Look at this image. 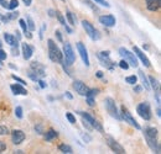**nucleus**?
<instances>
[{
    "label": "nucleus",
    "instance_id": "79ce46f5",
    "mask_svg": "<svg viewBox=\"0 0 161 154\" xmlns=\"http://www.w3.org/2000/svg\"><path fill=\"white\" fill-rule=\"evenodd\" d=\"M0 5H1L3 8H5V9H8V5H9V4H8L6 0H0Z\"/></svg>",
    "mask_w": 161,
    "mask_h": 154
},
{
    "label": "nucleus",
    "instance_id": "412c9836",
    "mask_svg": "<svg viewBox=\"0 0 161 154\" xmlns=\"http://www.w3.org/2000/svg\"><path fill=\"white\" fill-rule=\"evenodd\" d=\"M144 135L146 136V137H150V138H156V136H158V130L154 128V127H147V128H145Z\"/></svg>",
    "mask_w": 161,
    "mask_h": 154
},
{
    "label": "nucleus",
    "instance_id": "09e8293b",
    "mask_svg": "<svg viewBox=\"0 0 161 154\" xmlns=\"http://www.w3.org/2000/svg\"><path fill=\"white\" fill-rule=\"evenodd\" d=\"M56 36H57V38H58V41H62V36H61V32L57 30L56 31Z\"/></svg>",
    "mask_w": 161,
    "mask_h": 154
},
{
    "label": "nucleus",
    "instance_id": "58836bf2",
    "mask_svg": "<svg viewBox=\"0 0 161 154\" xmlns=\"http://www.w3.org/2000/svg\"><path fill=\"white\" fill-rule=\"evenodd\" d=\"M18 16H19V13L16 11V13H11V14H9L8 19H9V20H14V19H16Z\"/></svg>",
    "mask_w": 161,
    "mask_h": 154
},
{
    "label": "nucleus",
    "instance_id": "c85d7f7f",
    "mask_svg": "<svg viewBox=\"0 0 161 154\" xmlns=\"http://www.w3.org/2000/svg\"><path fill=\"white\" fill-rule=\"evenodd\" d=\"M18 6H19V1H18V0H11V1L9 3V5H8V9L13 10V9H16Z\"/></svg>",
    "mask_w": 161,
    "mask_h": 154
},
{
    "label": "nucleus",
    "instance_id": "6e6d98bb",
    "mask_svg": "<svg viewBox=\"0 0 161 154\" xmlns=\"http://www.w3.org/2000/svg\"><path fill=\"white\" fill-rule=\"evenodd\" d=\"M97 77L102 78V77H103V73H102V72H97Z\"/></svg>",
    "mask_w": 161,
    "mask_h": 154
},
{
    "label": "nucleus",
    "instance_id": "ea45409f",
    "mask_svg": "<svg viewBox=\"0 0 161 154\" xmlns=\"http://www.w3.org/2000/svg\"><path fill=\"white\" fill-rule=\"evenodd\" d=\"M5 59H6V52L0 48V60H5Z\"/></svg>",
    "mask_w": 161,
    "mask_h": 154
},
{
    "label": "nucleus",
    "instance_id": "2eb2a0df",
    "mask_svg": "<svg viewBox=\"0 0 161 154\" xmlns=\"http://www.w3.org/2000/svg\"><path fill=\"white\" fill-rule=\"evenodd\" d=\"M99 22L107 27H113L115 25V18L113 15H103L99 18Z\"/></svg>",
    "mask_w": 161,
    "mask_h": 154
},
{
    "label": "nucleus",
    "instance_id": "4be33fe9",
    "mask_svg": "<svg viewBox=\"0 0 161 154\" xmlns=\"http://www.w3.org/2000/svg\"><path fill=\"white\" fill-rule=\"evenodd\" d=\"M5 41H6V43H9L11 47L13 46H18L19 43H18V41H16V38L13 36V35H10V33H5Z\"/></svg>",
    "mask_w": 161,
    "mask_h": 154
},
{
    "label": "nucleus",
    "instance_id": "f8f14e48",
    "mask_svg": "<svg viewBox=\"0 0 161 154\" xmlns=\"http://www.w3.org/2000/svg\"><path fill=\"white\" fill-rule=\"evenodd\" d=\"M73 88H75V90H76L80 95H82V96H86L87 93L89 91V88H88L83 81H80V80H75Z\"/></svg>",
    "mask_w": 161,
    "mask_h": 154
},
{
    "label": "nucleus",
    "instance_id": "603ef678",
    "mask_svg": "<svg viewBox=\"0 0 161 154\" xmlns=\"http://www.w3.org/2000/svg\"><path fill=\"white\" fill-rule=\"evenodd\" d=\"M64 95H66V97H67V99H69V100H72V95H71L69 93H66Z\"/></svg>",
    "mask_w": 161,
    "mask_h": 154
},
{
    "label": "nucleus",
    "instance_id": "423d86ee",
    "mask_svg": "<svg viewBox=\"0 0 161 154\" xmlns=\"http://www.w3.org/2000/svg\"><path fill=\"white\" fill-rule=\"evenodd\" d=\"M63 53H64V60H66L67 65H72L76 60V56H75V52L72 49V46L67 42L63 44Z\"/></svg>",
    "mask_w": 161,
    "mask_h": 154
},
{
    "label": "nucleus",
    "instance_id": "f257e3e1",
    "mask_svg": "<svg viewBox=\"0 0 161 154\" xmlns=\"http://www.w3.org/2000/svg\"><path fill=\"white\" fill-rule=\"evenodd\" d=\"M27 75L31 78L32 80L37 81L39 79H41V78H43L46 75L45 67H43L42 64H40V63H37V62L31 63V67H30V70H29Z\"/></svg>",
    "mask_w": 161,
    "mask_h": 154
},
{
    "label": "nucleus",
    "instance_id": "9d476101",
    "mask_svg": "<svg viewBox=\"0 0 161 154\" xmlns=\"http://www.w3.org/2000/svg\"><path fill=\"white\" fill-rule=\"evenodd\" d=\"M78 114L82 116V118L83 120H86V121H88L91 125H92V127L93 128H96V130H98L99 132H103V128H102L101 123L94 118V117H92V116L89 115V114H87V112H83V111H78Z\"/></svg>",
    "mask_w": 161,
    "mask_h": 154
},
{
    "label": "nucleus",
    "instance_id": "4c0bfd02",
    "mask_svg": "<svg viewBox=\"0 0 161 154\" xmlns=\"http://www.w3.org/2000/svg\"><path fill=\"white\" fill-rule=\"evenodd\" d=\"M11 77H13V79H14V80H16V81H19V83H20V84H21V85H25V84H26V83H25V80H22V79H21V78L16 77V75H15V74H13V75H11Z\"/></svg>",
    "mask_w": 161,
    "mask_h": 154
},
{
    "label": "nucleus",
    "instance_id": "f3484780",
    "mask_svg": "<svg viewBox=\"0 0 161 154\" xmlns=\"http://www.w3.org/2000/svg\"><path fill=\"white\" fill-rule=\"evenodd\" d=\"M21 49H22V56H24L25 59H30V58H31L32 53H34V48H32L30 44L22 43V44H21Z\"/></svg>",
    "mask_w": 161,
    "mask_h": 154
},
{
    "label": "nucleus",
    "instance_id": "f704fd0d",
    "mask_svg": "<svg viewBox=\"0 0 161 154\" xmlns=\"http://www.w3.org/2000/svg\"><path fill=\"white\" fill-rule=\"evenodd\" d=\"M19 23H20L21 28H22V31H24V33L27 31V25H26V22H25V20H20L19 21Z\"/></svg>",
    "mask_w": 161,
    "mask_h": 154
},
{
    "label": "nucleus",
    "instance_id": "72a5a7b5",
    "mask_svg": "<svg viewBox=\"0 0 161 154\" xmlns=\"http://www.w3.org/2000/svg\"><path fill=\"white\" fill-rule=\"evenodd\" d=\"M9 135V130H8V127H5V126H0V136H6Z\"/></svg>",
    "mask_w": 161,
    "mask_h": 154
},
{
    "label": "nucleus",
    "instance_id": "dca6fc26",
    "mask_svg": "<svg viewBox=\"0 0 161 154\" xmlns=\"http://www.w3.org/2000/svg\"><path fill=\"white\" fill-rule=\"evenodd\" d=\"M11 138H13L14 144H20L21 142L25 139V133L20 130H14L13 133H11Z\"/></svg>",
    "mask_w": 161,
    "mask_h": 154
},
{
    "label": "nucleus",
    "instance_id": "6e6552de",
    "mask_svg": "<svg viewBox=\"0 0 161 154\" xmlns=\"http://www.w3.org/2000/svg\"><path fill=\"white\" fill-rule=\"evenodd\" d=\"M105 141H107V144L110 147V149L114 152V153L117 154H124L125 153V151H124V148L121 147L120 144L113 138V137H110V136H105Z\"/></svg>",
    "mask_w": 161,
    "mask_h": 154
},
{
    "label": "nucleus",
    "instance_id": "49530a36",
    "mask_svg": "<svg viewBox=\"0 0 161 154\" xmlns=\"http://www.w3.org/2000/svg\"><path fill=\"white\" fill-rule=\"evenodd\" d=\"M35 130H36V132H37L39 135H42V127H41L40 125H39V126H36V127H35Z\"/></svg>",
    "mask_w": 161,
    "mask_h": 154
},
{
    "label": "nucleus",
    "instance_id": "0eeeda50",
    "mask_svg": "<svg viewBox=\"0 0 161 154\" xmlns=\"http://www.w3.org/2000/svg\"><path fill=\"white\" fill-rule=\"evenodd\" d=\"M136 111H138V114H139L141 118H144L146 121H149L151 118V110H150V105L147 102L139 104L138 107H136Z\"/></svg>",
    "mask_w": 161,
    "mask_h": 154
},
{
    "label": "nucleus",
    "instance_id": "c756f323",
    "mask_svg": "<svg viewBox=\"0 0 161 154\" xmlns=\"http://www.w3.org/2000/svg\"><path fill=\"white\" fill-rule=\"evenodd\" d=\"M136 80H138V78L135 77V75H130V77L125 78V81H126V83H129V84H133V85L136 83Z\"/></svg>",
    "mask_w": 161,
    "mask_h": 154
},
{
    "label": "nucleus",
    "instance_id": "ddd939ff",
    "mask_svg": "<svg viewBox=\"0 0 161 154\" xmlns=\"http://www.w3.org/2000/svg\"><path fill=\"white\" fill-rule=\"evenodd\" d=\"M77 49H78V52H80V58H82V60H83V63L88 67V65H89V58H88L87 49H86V47L83 46L82 42H78V43H77Z\"/></svg>",
    "mask_w": 161,
    "mask_h": 154
},
{
    "label": "nucleus",
    "instance_id": "de8ad7c7",
    "mask_svg": "<svg viewBox=\"0 0 161 154\" xmlns=\"http://www.w3.org/2000/svg\"><path fill=\"white\" fill-rule=\"evenodd\" d=\"M22 1H24V4H25L26 6H30L31 3H32V0H22Z\"/></svg>",
    "mask_w": 161,
    "mask_h": 154
},
{
    "label": "nucleus",
    "instance_id": "f03ea898",
    "mask_svg": "<svg viewBox=\"0 0 161 154\" xmlns=\"http://www.w3.org/2000/svg\"><path fill=\"white\" fill-rule=\"evenodd\" d=\"M47 44H48V57H50V59L55 63H62V57L63 56L61 53L60 48L57 47V44L52 39H48Z\"/></svg>",
    "mask_w": 161,
    "mask_h": 154
},
{
    "label": "nucleus",
    "instance_id": "bb28decb",
    "mask_svg": "<svg viewBox=\"0 0 161 154\" xmlns=\"http://www.w3.org/2000/svg\"><path fill=\"white\" fill-rule=\"evenodd\" d=\"M26 21H27V23H26V25H27V28H29L30 31H34V30L36 28V26H35V22H34V20L31 19L30 16H27V18H26Z\"/></svg>",
    "mask_w": 161,
    "mask_h": 154
},
{
    "label": "nucleus",
    "instance_id": "393cba45",
    "mask_svg": "<svg viewBox=\"0 0 161 154\" xmlns=\"http://www.w3.org/2000/svg\"><path fill=\"white\" fill-rule=\"evenodd\" d=\"M149 84H151V86H153V89L156 91V90H159L160 89V85H159V81L155 79L154 77H149Z\"/></svg>",
    "mask_w": 161,
    "mask_h": 154
},
{
    "label": "nucleus",
    "instance_id": "864d4df0",
    "mask_svg": "<svg viewBox=\"0 0 161 154\" xmlns=\"http://www.w3.org/2000/svg\"><path fill=\"white\" fill-rule=\"evenodd\" d=\"M156 114H158V116H159V117L161 116V110H160V107H158V110H156Z\"/></svg>",
    "mask_w": 161,
    "mask_h": 154
},
{
    "label": "nucleus",
    "instance_id": "a18cd8bd",
    "mask_svg": "<svg viewBox=\"0 0 161 154\" xmlns=\"http://www.w3.org/2000/svg\"><path fill=\"white\" fill-rule=\"evenodd\" d=\"M82 138H83V139H84L86 142H91V139H92V138H91L89 136H88V135H84V133L82 135Z\"/></svg>",
    "mask_w": 161,
    "mask_h": 154
},
{
    "label": "nucleus",
    "instance_id": "2f4dec72",
    "mask_svg": "<svg viewBox=\"0 0 161 154\" xmlns=\"http://www.w3.org/2000/svg\"><path fill=\"white\" fill-rule=\"evenodd\" d=\"M66 117H67V120H68L72 125H75V123H76V118H75V116L72 115L71 112H67V114H66Z\"/></svg>",
    "mask_w": 161,
    "mask_h": 154
},
{
    "label": "nucleus",
    "instance_id": "a211bd4d",
    "mask_svg": "<svg viewBox=\"0 0 161 154\" xmlns=\"http://www.w3.org/2000/svg\"><path fill=\"white\" fill-rule=\"evenodd\" d=\"M145 138H146V142H147V144H149V147L155 152V153H160V146H159V143L156 142V138H150V137H146L145 136Z\"/></svg>",
    "mask_w": 161,
    "mask_h": 154
},
{
    "label": "nucleus",
    "instance_id": "3c124183",
    "mask_svg": "<svg viewBox=\"0 0 161 154\" xmlns=\"http://www.w3.org/2000/svg\"><path fill=\"white\" fill-rule=\"evenodd\" d=\"M64 28H66V31H67L68 33H72V30H71V28H69L67 25H64Z\"/></svg>",
    "mask_w": 161,
    "mask_h": 154
},
{
    "label": "nucleus",
    "instance_id": "7c9ffc66",
    "mask_svg": "<svg viewBox=\"0 0 161 154\" xmlns=\"http://www.w3.org/2000/svg\"><path fill=\"white\" fill-rule=\"evenodd\" d=\"M55 15H56V18L58 19L61 25H63V26H64V25H66V21H64V19H63V16H62V14H61L60 11H56V13H55Z\"/></svg>",
    "mask_w": 161,
    "mask_h": 154
},
{
    "label": "nucleus",
    "instance_id": "4468645a",
    "mask_svg": "<svg viewBox=\"0 0 161 154\" xmlns=\"http://www.w3.org/2000/svg\"><path fill=\"white\" fill-rule=\"evenodd\" d=\"M133 49H134V53H135V56L140 58V60L142 62V64H144L146 68H149V67H150V60H149V58L145 56V53L141 51L139 47H136V46H134V48H133Z\"/></svg>",
    "mask_w": 161,
    "mask_h": 154
},
{
    "label": "nucleus",
    "instance_id": "6ab92c4d",
    "mask_svg": "<svg viewBox=\"0 0 161 154\" xmlns=\"http://www.w3.org/2000/svg\"><path fill=\"white\" fill-rule=\"evenodd\" d=\"M161 0H146V8L150 11H156L160 9Z\"/></svg>",
    "mask_w": 161,
    "mask_h": 154
},
{
    "label": "nucleus",
    "instance_id": "37998d69",
    "mask_svg": "<svg viewBox=\"0 0 161 154\" xmlns=\"http://www.w3.org/2000/svg\"><path fill=\"white\" fill-rule=\"evenodd\" d=\"M37 83L40 84V88H41V89H45V88H46V84H45V81H43V80L39 79V80H37Z\"/></svg>",
    "mask_w": 161,
    "mask_h": 154
},
{
    "label": "nucleus",
    "instance_id": "8fccbe9b",
    "mask_svg": "<svg viewBox=\"0 0 161 154\" xmlns=\"http://www.w3.org/2000/svg\"><path fill=\"white\" fill-rule=\"evenodd\" d=\"M25 36H26V37H27V38H31V37H32V35H31V33H30V31H29V30H27V31H26V32H25Z\"/></svg>",
    "mask_w": 161,
    "mask_h": 154
},
{
    "label": "nucleus",
    "instance_id": "cd10ccee",
    "mask_svg": "<svg viewBox=\"0 0 161 154\" xmlns=\"http://www.w3.org/2000/svg\"><path fill=\"white\" fill-rule=\"evenodd\" d=\"M66 16H67V19H68V22H69L72 26L76 25V18H75V15H73L71 11H67V13H66Z\"/></svg>",
    "mask_w": 161,
    "mask_h": 154
},
{
    "label": "nucleus",
    "instance_id": "20e7f679",
    "mask_svg": "<svg viewBox=\"0 0 161 154\" xmlns=\"http://www.w3.org/2000/svg\"><path fill=\"white\" fill-rule=\"evenodd\" d=\"M104 104H105V109L109 112V115L112 117H114V118H117V120H121L120 115L118 112V109H117V104L112 97H107L104 100Z\"/></svg>",
    "mask_w": 161,
    "mask_h": 154
},
{
    "label": "nucleus",
    "instance_id": "7ed1b4c3",
    "mask_svg": "<svg viewBox=\"0 0 161 154\" xmlns=\"http://www.w3.org/2000/svg\"><path fill=\"white\" fill-rule=\"evenodd\" d=\"M119 54L124 58V60H125L129 65H131V67H134V68L138 67V59H136L135 53H131L130 51H128V49H125V48L121 47V48H119Z\"/></svg>",
    "mask_w": 161,
    "mask_h": 154
},
{
    "label": "nucleus",
    "instance_id": "c9c22d12",
    "mask_svg": "<svg viewBox=\"0 0 161 154\" xmlns=\"http://www.w3.org/2000/svg\"><path fill=\"white\" fill-rule=\"evenodd\" d=\"M87 104L92 107V106H94L96 105V102H94V97H92V96H87Z\"/></svg>",
    "mask_w": 161,
    "mask_h": 154
},
{
    "label": "nucleus",
    "instance_id": "5701e85b",
    "mask_svg": "<svg viewBox=\"0 0 161 154\" xmlns=\"http://www.w3.org/2000/svg\"><path fill=\"white\" fill-rule=\"evenodd\" d=\"M139 77H140V79H141L142 86H144L146 90H150V84H149V81H147V78L145 77V74H144V72H142V70H139Z\"/></svg>",
    "mask_w": 161,
    "mask_h": 154
},
{
    "label": "nucleus",
    "instance_id": "b1692460",
    "mask_svg": "<svg viewBox=\"0 0 161 154\" xmlns=\"http://www.w3.org/2000/svg\"><path fill=\"white\" fill-rule=\"evenodd\" d=\"M56 137H57V132L53 131V130H50V131H47V132L45 133V139H46V141H52V139L56 138Z\"/></svg>",
    "mask_w": 161,
    "mask_h": 154
},
{
    "label": "nucleus",
    "instance_id": "a878e982",
    "mask_svg": "<svg viewBox=\"0 0 161 154\" xmlns=\"http://www.w3.org/2000/svg\"><path fill=\"white\" fill-rule=\"evenodd\" d=\"M60 151L62 152V153H66V154L73 153V152H72V148H71L69 146H67V144H61V146H60Z\"/></svg>",
    "mask_w": 161,
    "mask_h": 154
},
{
    "label": "nucleus",
    "instance_id": "c03bdc74",
    "mask_svg": "<svg viewBox=\"0 0 161 154\" xmlns=\"http://www.w3.org/2000/svg\"><path fill=\"white\" fill-rule=\"evenodd\" d=\"M96 3H99V4H102V5H104V6L109 8V4H108L107 1H104V0H96Z\"/></svg>",
    "mask_w": 161,
    "mask_h": 154
},
{
    "label": "nucleus",
    "instance_id": "473e14b6",
    "mask_svg": "<svg viewBox=\"0 0 161 154\" xmlns=\"http://www.w3.org/2000/svg\"><path fill=\"white\" fill-rule=\"evenodd\" d=\"M15 116H16L18 118H22V107H21V106H18V107L15 109Z\"/></svg>",
    "mask_w": 161,
    "mask_h": 154
},
{
    "label": "nucleus",
    "instance_id": "e433bc0d",
    "mask_svg": "<svg viewBox=\"0 0 161 154\" xmlns=\"http://www.w3.org/2000/svg\"><path fill=\"white\" fill-rule=\"evenodd\" d=\"M119 67H120L121 69H125V70H126V69H129V64H128V63H126L124 59H123L120 63H119Z\"/></svg>",
    "mask_w": 161,
    "mask_h": 154
},
{
    "label": "nucleus",
    "instance_id": "a19ab883",
    "mask_svg": "<svg viewBox=\"0 0 161 154\" xmlns=\"http://www.w3.org/2000/svg\"><path fill=\"white\" fill-rule=\"evenodd\" d=\"M5 149H6V144H5V142L0 141V153H3Z\"/></svg>",
    "mask_w": 161,
    "mask_h": 154
},
{
    "label": "nucleus",
    "instance_id": "39448f33",
    "mask_svg": "<svg viewBox=\"0 0 161 154\" xmlns=\"http://www.w3.org/2000/svg\"><path fill=\"white\" fill-rule=\"evenodd\" d=\"M82 26H83V28H84L86 33H87V35H88V36H89V37H91L92 39H94V41H98V39L101 38V35H99L98 30H96L91 22H88V21L83 20V21H82Z\"/></svg>",
    "mask_w": 161,
    "mask_h": 154
},
{
    "label": "nucleus",
    "instance_id": "9b49d317",
    "mask_svg": "<svg viewBox=\"0 0 161 154\" xmlns=\"http://www.w3.org/2000/svg\"><path fill=\"white\" fill-rule=\"evenodd\" d=\"M98 58H99V60L102 62V65H104L105 68L113 69V68L115 67V63H113V62L109 59V52H108V51H107V52H101V53L98 54Z\"/></svg>",
    "mask_w": 161,
    "mask_h": 154
},
{
    "label": "nucleus",
    "instance_id": "5fc2aeb1",
    "mask_svg": "<svg viewBox=\"0 0 161 154\" xmlns=\"http://www.w3.org/2000/svg\"><path fill=\"white\" fill-rule=\"evenodd\" d=\"M135 91H136V93H140V91H141V86H136V88H135Z\"/></svg>",
    "mask_w": 161,
    "mask_h": 154
},
{
    "label": "nucleus",
    "instance_id": "1a4fd4ad",
    "mask_svg": "<svg viewBox=\"0 0 161 154\" xmlns=\"http://www.w3.org/2000/svg\"><path fill=\"white\" fill-rule=\"evenodd\" d=\"M121 118L123 120H125V122H128L130 126H133V127H135L136 130H140V125L135 121V118L131 116V114L124 107V106H121Z\"/></svg>",
    "mask_w": 161,
    "mask_h": 154
},
{
    "label": "nucleus",
    "instance_id": "aec40b11",
    "mask_svg": "<svg viewBox=\"0 0 161 154\" xmlns=\"http://www.w3.org/2000/svg\"><path fill=\"white\" fill-rule=\"evenodd\" d=\"M11 90L15 95H27L26 89L21 85V84H13L11 85Z\"/></svg>",
    "mask_w": 161,
    "mask_h": 154
}]
</instances>
